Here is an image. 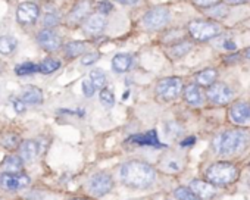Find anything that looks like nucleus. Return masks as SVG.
<instances>
[{
    "label": "nucleus",
    "instance_id": "obj_1",
    "mask_svg": "<svg viewBox=\"0 0 250 200\" xmlns=\"http://www.w3.org/2000/svg\"><path fill=\"white\" fill-rule=\"evenodd\" d=\"M153 168L142 160H130L121 166V180L130 188H147L155 182Z\"/></svg>",
    "mask_w": 250,
    "mask_h": 200
},
{
    "label": "nucleus",
    "instance_id": "obj_2",
    "mask_svg": "<svg viewBox=\"0 0 250 200\" xmlns=\"http://www.w3.org/2000/svg\"><path fill=\"white\" fill-rule=\"evenodd\" d=\"M247 144V136L241 131H224L213 139V150L222 156H231L241 152Z\"/></svg>",
    "mask_w": 250,
    "mask_h": 200
},
{
    "label": "nucleus",
    "instance_id": "obj_3",
    "mask_svg": "<svg viewBox=\"0 0 250 200\" xmlns=\"http://www.w3.org/2000/svg\"><path fill=\"white\" fill-rule=\"evenodd\" d=\"M237 175H238L237 168L232 163H227V162L213 163L206 171V178L216 185H228L235 181Z\"/></svg>",
    "mask_w": 250,
    "mask_h": 200
},
{
    "label": "nucleus",
    "instance_id": "obj_4",
    "mask_svg": "<svg viewBox=\"0 0 250 200\" xmlns=\"http://www.w3.org/2000/svg\"><path fill=\"white\" fill-rule=\"evenodd\" d=\"M188 33L194 40L205 43V41H209V40L218 37L221 33V27L210 21L194 20L188 24Z\"/></svg>",
    "mask_w": 250,
    "mask_h": 200
},
{
    "label": "nucleus",
    "instance_id": "obj_5",
    "mask_svg": "<svg viewBox=\"0 0 250 200\" xmlns=\"http://www.w3.org/2000/svg\"><path fill=\"white\" fill-rule=\"evenodd\" d=\"M169 11L164 6H156L153 9H150L145 17H143V25L145 28L150 30V31H159L162 28H165L169 22Z\"/></svg>",
    "mask_w": 250,
    "mask_h": 200
},
{
    "label": "nucleus",
    "instance_id": "obj_6",
    "mask_svg": "<svg viewBox=\"0 0 250 200\" xmlns=\"http://www.w3.org/2000/svg\"><path fill=\"white\" fill-rule=\"evenodd\" d=\"M183 90V80L178 77H168L158 82L156 93L164 100H174Z\"/></svg>",
    "mask_w": 250,
    "mask_h": 200
},
{
    "label": "nucleus",
    "instance_id": "obj_7",
    "mask_svg": "<svg viewBox=\"0 0 250 200\" xmlns=\"http://www.w3.org/2000/svg\"><path fill=\"white\" fill-rule=\"evenodd\" d=\"M112 187H113V180L106 172H97L88 181V190L96 197L104 196L112 190Z\"/></svg>",
    "mask_w": 250,
    "mask_h": 200
},
{
    "label": "nucleus",
    "instance_id": "obj_8",
    "mask_svg": "<svg viewBox=\"0 0 250 200\" xmlns=\"http://www.w3.org/2000/svg\"><path fill=\"white\" fill-rule=\"evenodd\" d=\"M0 185L8 191H18L30 185V177L22 172H3L0 175Z\"/></svg>",
    "mask_w": 250,
    "mask_h": 200
},
{
    "label": "nucleus",
    "instance_id": "obj_9",
    "mask_svg": "<svg viewBox=\"0 0 250 200\" xmlns=\"http://www.w3.org/2000/svg\"><path fill=\"white\" fill-rule=\"evenodd\" d=\"M234 93L232 90L224 82H213L208 87V99L215 105H227L231 102Z\"/></svg>",
    "mask_w": 250,
    "mask_h": 200
},
{
    "label": "nucleus",
    "instance_id": "obj_10",
    "mask_svg": "<svg viewBox=\"0 0 250 200\" xmlns=\"http://www.w3.org/2000/svg\"><path fill=\"white\" fill-rule=\"evenodd\" d=\"M39 15H40V9L33 2H24L17 9V20H18V22H21L24 25L34 24L37 21Z\"/></svg>",
    "mask_w": 250,
    "mask_h": 200
},
{
    "label": "nucleus",
    "instance_id": "obj_11",
    "mask_svg": "<svg viewBox=\"0 0 250 200\" xmlns=\"http://www.w3.org/2000/svg\"><path fill=\"white\" fill-rule=\"evenodd\" d=\"M229 118L238 124L246 125L250 122V105L247 102H237L229 108Z\"/></svg>",
    "mask_w": 250,
    "mask_h": 200
},
{
    "label": "nucleus",
    "instance_id": "obj_12",
    "mask_svg": "<svg viewBox=\"0 0 250 200\" xmlns=\"http://www.w3.org/2000/svg\"><path fill=\"white\" fill-rule=\"evenodd\" d=\"M37 41H39V44H40L44 50H47V52H55V50H58V49L61 47V39H59V36H58L55 31L49 30V28L42 30V31L39 33Z\"/></svg>",
    "mask_w": 250,
    "mask_h": 200
},
{
    "label": "nucleus",
    "instance_id": "obj_13",
    "mask_svg": "<svg viewBox=\"0 0 250 200\" xmlns=\"http://www.w3.org/2000/svg\"><path fill=\"white\" fill-rule=\"evenodd\" d=\"M104 27H106V18L102 14L88 15L87 20L83 24V28H84L85 34H88V36H97V34H100L104 30Z\"/></svg>",
    "mask_w": 250,
    "mask_h": 200
},
{
    "label": "nucleus",
    "instance_id": "obj_14",
    "mask_svg": "<svg viewBox=\"0 0 250 200\" xmlns=\"http://www.w3.org/2000/svg\"><path fill=\"white\" fill-rule=\"evenodd\" d=\"M190 190L200 199V200H209L215 196V187L212 182H206L202 180H193L190 182Z\"/></svg>",
    "mask_w": 250,
    "mask_h": 200
},
{
    "label": "nucleus",
    "instance_id": "obj_15",
    "mask_svg": "<svg viewBox=\"0 0 250 200\" xmlns=\"http://www.w3.org/2000/svg\"><path fill=\"white\" fill-rule=\"evenodd\" d=\"M88 12H90V3L87 0H83V2H78L74 9L69 12V17H68V22L75 25V24H80L83 22L84 20H87L88 17Z\"/></svg>",
    "mask_w": 250,
    "mask_h": 200
},
{
    "label": "nucleus",
    "instance_id": "obj_16",
    "mask_svg": "<svg viewBox=\"0 0 250 200\" xmlns=\"http://www.w3.org/2000/svg\"><path fill=\"white\" fill-rule=\"evenodd\" d=\"M128 141L134 143V144H139V146H156V147H161L158 133L155 130H150V131H147L145 134H136Z\"/></svg>",
    "mask_w": 250,
    "mask_h": 200
},
{
    "label": "nucleus",
    "instance_id": "obj_17",
    "mask_svg": "<svg viewBox=\"0 0 250 200\" xmlns=\"http://www.w3.org/2000/svg\"><path fill=\"white\" fill-rule=\"evenodd\" d=\"M39 155V144L34 140H25L20 146V158L24 162H31Z\"/></svg>",
    "mask_w": 250,
    "mask_h": 200
},
{
    "label": "nucleus",
    "instance_id": "obj_18",
    "mask_svg": "<svg viewBox=\"0 0 250 200\" xmlns=\"http://www.w3.org/2000/svg\"><path fill=\"white\" fill-rule=\"evenodd\" d=\"M133 66V58L128 53H118L112 59V68L118 74L127 72Z\"/></svg>",
    "mask_w": 250,
    "mask_h": 200
},
{
    "label": "nucleus",
    "instance_id": "obj_19",
    "mask_svg": "<svg viewBox=\"0 0 250 200\" xmlns=\"http://www.w3.org/2000/svg\"><path fill=\"white\" fill-rule=\"evenodd\" d=\"M184 99L188 105H193V106H200L203 103V93L200 90L199 85L196 84H191L188 87H186L184 90Z\"/></svg>",
    "mask_w": 250,
    "mask_h": 200
},
{
    "label": "nucleus",
    "instance_id": "obj_20",
    "mask_svg": "<svg viewBox=\"0 0 250 200\" xmlns=\"http://www.w3.org/2000/svg\"><path fill=\"white\" fill-rule=\"evenodd\" d=\"M22 100L28 105L43 103V91L37 87H27L22 93Z\"/></svg>",
    "mask_w": 250,
    "mask_h": 200
},
{
    "label": "nucleus",
    "instance_id": "obj_21",
    "mask_svg": "<svg viewBox=\"0 0 250 200\" xmlns=\"http://www.w3.org/2000/svg\"><path fill=\"white\" fill-rule=\"evenodd\" d=\"M216 77H218V71H216V69L206 68V69L200 71V72L196 75V81H197V84L202 85V87H210V85L215 82Z\"/></svg>",
    "mask_w": 250,
    "mask_h": 200
},
{
    "label": "nucleus",
    "instance_id": "obj_22",
    "mask_svg": "<svg viewBox=\"0 0 250 200\" xmlns=\"http://www.w3.org/2000/svg\"><path fill=\"white\" fill-rule=\"evenodd\" d=\"M0 144H2L5 149L8 150H14V149H20L21 146V139L18 134L15 133H5L0 136Z\"/></svg>",
    "mask_w": 250,
    "mask_h": 200
},
{
    "label": "nucleus",
    "instance_id": "obj_23",
    "mask_svg": "<svg viewBox=\"0 0 250 200\" xmlns=\"http://www.w3.org/2000/svg\"><path fill=\"white\" fill-rule=\"evenodd\" d=\"M18 47V41L15 37L11 36H3L0 37V53L2 55H12Z\"/></svg>",
    "mask_w": 250,
    "mask_h": 200
},
{
    "label": "nucleus",
    "instance_id": "obj_24",
    "mask_svg": "<svg viewBox=\"0 0 250 200\" xmlns=\"http://www.w3.org/2000/svg\"><path fill=\"white\" fill-rule=\"evenodd\" d=\"M209 18L213 20H225L228 17V5L227 3H218L206 11Z\"/></svg>",
    "mask_w": 250,
    "mask_h": 200
},
{
    "label": "nucleus",
    "instance_id": "obj_25",
    "mask_svg": "<svg viewBox=\"0 0 250 200\" xmlns=\"http://www.w3.org/2000/svg\"><path fill=\"white\" fill-rule=\"evenodd\" d=\"M85 52V43L83 41H71L65 46V55L68 58H77Z\"/></svg>",
    "mask_w": 250,
    "mask_h": 200
},
{
    "label": "nucleus",
    "instance_id": "obj_26",
    "mask_svg": "<svg viewBox=\"0 0 250 200\" xmlns=\"http://www.w3.org/2000/svg\"><path fill=\"white\" fill-rule=\"evenodd\" d=\"M22 159L20 156H8L3 162L5 172H21L22 169Z\"/></svg>",
    "mask_w": 250,
    "mask_h": 200
},
{
    "label": "nucleus",
    "instance_id": "obj_27",
    "mask_svg": "<svg viewBox=\"0 0 250 200\" xmlns=\"http://www.w3.org/2000/svg\"><path fill=\"white\" fill-rule=\"evenodd\" d=\"M191 47H193V44H191L188 40H183V41L175 43V44L171 47V53H172L174 58H181V56L187 55V53L191 50Z\"/></svg>",
    "mask_w": 250,
    "mask_h": 200
},
{
    "label": "nucleus",
    "instance_id": "obj_28",
    "mask_svg": "<svg viewBox=\"0 0 250 200\" xmlns=\"http://www.w3.org/2000/svg\"><path fill=\"white\" fill-rule=\"evenodd\" d=\"M59 68H61V62L58 59L49 58V59H44L39 65V72H42V74H52V72H55Z\"/></svg>",
    "mask_w": 250,
    "mask_h": 200
},
{
    "label": "nucleus",
    "instance_id": "obj_29",
    "mask_svg": "<svg viewBox=\"0 0 250 200\" xmlns=\"http://www.w3.org/2000/svg\"><path fill=\"white\" fill-rule=\"evenodd\" d=\"M17 75H31L34 72H39V65L31 63V62H24L15 68Z\"/></svg>",
    "mask_w": 250,
    "mask_h": 200
},
{
    "label": "nucleus",
    "instance_id": "obj_30",
    "mask_svg": "<svg viewBox=\"0 0 250 200\" xmlns=\"http://www.w3.org/2000/svg\"><path fill=\"white\" fill-rule=\"evenodd\" d=\"M90 80L94 84L96 88H103L106 85V75L102 69H94L90 74Z\"/></svg>",
    "mask_w": 250,
    "mask_h": 200
},
{
    "label": "nucleus",
    "instance_id": "obj_31",
    "mask_svg": "<svg viewBox=\"0 0 250 200\" xmlns=\"http://www.w3.org/2000/svg\"><path fill=\"white\" fill-rule=\"evenodd\" d=\"M175 197L178 200H200L190 188H186V187H178L175 190Z\"/></svg>",
    "mask_w": 250,
    "mask_h": 200
},
{
    "label": "nucleus",
    "instance_id": "obj_32",
    "mask_svg": "<svg viewBox=\"0 0 250 200\" xmlns=\"http://www.w3.org/2000/svg\"><path fill=\"white\" fill-rule=\"evenodd\" d=\"M99 99H100V103H102L103 106H106V108H112L113 103H115L113 93H112L110 90H107V88H103V90L100 91Z\"/></svg>",
    "mask_w": 250,
    "mask_h": 200
},
{
    "label": "nucleus",
    "instance_id": "obj_33",
    "mask_svg": "<svg viewBox=\"0 0 250 200\" xmlns=\"http://www.w3.org/2000/svg\"><path fill=\"white\" fill-rule=\"evenodd\" d=\"M43 22H44V25H46L47 28L56 27V25L59 24V14L55 12V11H53V12H47V14L44 15Z\"/></svg>",
    "mask_w": 250,
    "mask_h": 200
},
{
    "label": "nucleus",
    "instance_id": "obj_34",
    "mask_svg": "<svg viewBox=\"0 0 250 200\" xmlns=\"http://www.w3.org/2000/svg\"><path fill=\"white\" fill-rule=\"evenodd\" d=\"M191 2L197 6V8H200V9H209V8H212V6H215V5H218L221 0H191Z\"/></svg>",
    "mask_w": 250,
    "mask_h": 200
},
{
    "label": "nucleus",
    "instance_id": "obj_35",
    "mask_svg": "<svg viewBox=\"0 0 250 200\" xmlns=\"http://www.w3.org/2000/svg\"><path fill=\"white\" fill-rule=\"evenodd\" d=\"M94 91H96V87L91 82V80H84L83 81V93H84V96L91 97L94 94Z\"/></svg>",
    "mask_w": 250,
    "mask_h": 200
},
{
    "label": "nucleus",
    "instance_id": "obj_36",
    "mask_svg": "<svg viewBox=\"0 0 250 200\" xmlns=\"http://www.w3.org/2000/svg\"><path fill=\"white\" fill-rule=\"evenodd\" d=\"M112 9H113V6H112L110 2H107V0H100V2L97 3V11H99V14H102V15L109 14Z\"/></svg>",
    "mask_w": 250,
    "mask_h": 200
},
{
    "label": "nucleus",
    "instance_id": "obj_37",
    "mask_svg": "<svg viewBox=\"0 0 250 200\" xmlns=\"http://www.w3.org/2000/svg\"><path fill=\"white\" fill-rule=\"evenodd\" d=\"M219 46H221L224 50H228V52H232V50H235V49H237V44H235V41H234L231 37H225Z\"/></svg>",
    "mask_w": 250,
    "mask_h": 200
},
{
    "label": "nucleus",
    "instance_id": "obj_38",
    "mask_svg": "<svg viewBox=\"0 0 250 200\" xmlns=\"http://www.w3.org/2000/svg\"><path fill=\"white\" fill-rule=\"evenodd\" d=\"M97 59H99V53H87V55L83 56L81 63L85 65V66H88V65H93Z\"/></svg>",
    "mask_w": 250,
    "mask_h": 200
},
{
    "label": "nucleus",
    "instance_id": "obj_39",
    "mask_svg": "<svg viewBox=\"0 0 250 200\" xmlns=\"http://www.w3.org/2000/svg\"><path fill=\"white\" fill-rule=\"evenodd\" d=\"M165 169H168V171H180L181 169V163H180V160H175V159H168L167 162H165Z\"/></svg>",
    "mask_w": 250,
    "mask_h": 200
},
{
    "label": "nucleus",
    "instance_id": "obj_40",
    "mask_svg": "<svg viewBox=\"0 0 250 200\" xmlns=\"http://www.w3.org/2000/svg\"><path fill=\"white\" fill-rule=\"evenodd\" d=\"M14 108H15V111H17V112L22 114V112L25 111L24 100H18V99H15V100H14Z\"/></svg>",
    "mask_w": 250,
    "mask_h": 200
},
{
    "label": "nucleus",
    "instance_id": "obj_41",
    "mask_svg": "<svg viewBox=\"0 0 250 200\" xmlns=\"http://www.w3.org/2000/svg\"><path fill=\"white\" fill-rule=\"evenodd\" d=\"M246 2L247 0H224V3H227V5H243Z\"/></svg>",
    "mask_w": 250,
    "mask_h": 200
},
{
    "label": "nucleus",
    "instance_id": "obj_42",
    "mask_svg": "<svg viewBox=\"0 0 250 200\" xmlns=\"http://www.w3.org/2000/svg\"><path fill=\"white\" fill-rule=\"evenodd\" d=\"M194 141H196V139H194V137H190V139H186V140L181 143V146H183V147H187V146L194 144Z\"/></svg>",
    "mask_w": 250,
    "mask_h": 200
},
{
    "label": "nucleus",
    "instance_id": "obj_43",
    "mask_svg": "<svg viewBox=\"0 0 250 200\" xmlns=\"http://www.w3.org/2000/svg\"><path fill=\"white\" fill-rule=\"evenodd\" d=\"M116 2H119L122 5H136L137 0H116Z\"/></svg>",
    "mask_w": 250,
    "mask_h": 200
},
{
    "label": "nucleus",
    "instance_id": "obj_44",
    "mask_svg": "<svg viewBox=\"0 0 250 200\" xmlns=\"http://www.w3.org/2000/svg\"><path fill=\"white\" fill-rule=\"evenodd\" d=\"M244 55H246V58H249V59H250V47H247V49H246V53H244Z\"/></svg>",
    "mask_w": 250,
    "mask_h": 200
},
{
    "label": "nucleus",
    "instance_id": "obj_45",
    "mask_svg": "<svg viewBox=\"0 0 250 200\" xmlns=\"http://www.w3.org/2000/svg\"><path fill=\"white\" fill-rule=\"evenodd\" d=\"M75 200H83V199H75Z\"/></svg>",
    "mask_w": 250,
    "mask_h": 200
}]
</instances>
